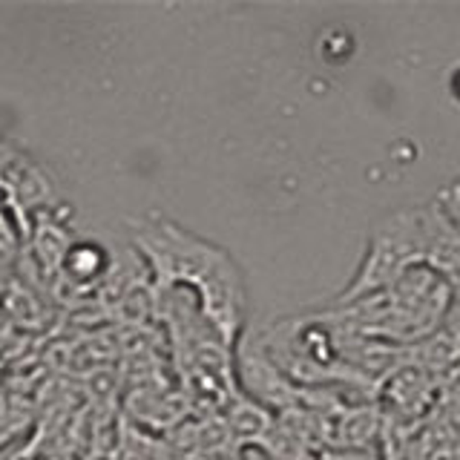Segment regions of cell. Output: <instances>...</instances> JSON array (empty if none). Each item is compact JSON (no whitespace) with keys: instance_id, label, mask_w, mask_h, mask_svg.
<instances>
[{"instance_id":"cell-2","label":"cell","mask_w":460,"mask_h":460,"mask_svg":"<svg viewBox=\"0 0 460 460\" xmlns=\"http://www.w3.org/2000/svg\"><path fill=\"white\" fill-rule=\"evenodd\" d=\"M455 305V285L443 279L431 268L417 265L392 288L351 305H328L340 314V320L354 334L394 345V349H414L438 334Z\"/></svg>"},{"instance_id":"cell-1","label":"cell","mask_w":460,"mask_h":460,"mask_svg":"<svg viewBox=\"0 0 460 460\" xmlns=\"http://www.w3.org/2000/svg\"><path fill=\"white\" fill-rule=\"evenodd\" d=\"M133 244L150 270L155 291L187 294L216 334L236 349L244 334L248 294L234 256L162 216L136 219Z\"/></svg>"},{"instance_id":"cell-5","label":"cell","mask_w":460,"mask_h":460,"mask_svg":"<svg viewBox=\"0 0 460 460\" xmlns=\"http://www.w3.org/2000/svg\"><path fill=\"white\" fill-rule=\"evenodd\" d=\"M435 205L449 216V219L455 225H460V179H452L449 184L443 187V190L438 193Z\"/></svg>"},{"instance_id":"cell-7","label":"cell","mask_w":460,"mask_h":460,"mask_svg":"<svg viewBox=\"0 0 460 460\" xmlns=\"http://www.w3.org/2000/svg\"><path fill=\"white\" fill-rule=\"evenodd\" d=\"M455 93L460 95V75H457V81H455Z\"/></svg>"},{"instance_id":"cell-4","label":"cell","mask_w":460,"mask_h":460,"mask_svg":"<svg viewBox=\"0 0 460 460\" xmlns=\"http://www.w3.org/2000/svg\"><path fill=\"white\" fill-rule=\"evenodd\" d=\"M110 265H112V259L107 248H101L98 242L84 239V242H72L66 248L61 270L72 285H93L95 279L107 277Z\"/></svg>"},{"instance_id":"cell-3","label":"cell","mask_w":460,"mask_h":460,"mask_svg":"<svg viewBox=\"0 0 460 460\" xmlns=\"http://www.w3.org/2000/svg\"><path fill=\"white\" fill-rule=\"evenodd\" d=\"M426 259V208H411L385 216L371 227L363 262L354 270L351 282L337 294L331 305H351L357 299L380 294L392 288L400 277ZM426 268V265H423Z\"/></svg>"},{"instance_id":"cell-6","label":"cell","mask_w":460,"mask_h":460,"mask_svg":"<svg viewBox=\"0 0 460 460\" xmlns=\"http://www.w3.org/2000/svg\"><path fill=\"white\" fill-rule=\"evenodd\" d=\"M242 460H268V455L259 452V449H248V452L242 455Z\"/></svg>"}]
</instances>
